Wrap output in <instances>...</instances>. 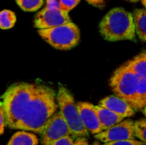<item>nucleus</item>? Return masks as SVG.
Segmentation results:
<instances>
[{
	"label": "nucleus",
	"instance_id": "1",
	"mask_svg": "<svg viewBox=\"0 0 146 145\" xmlns=\"http://www.w3.org/2000/svg\"><path fill=\"white\" fill-rule=\"evenodd\" d=\"M56 93L51 87L37 84L33 99L22 119L17 124L15 130H22L40 134L50 119L58 111Z\"/></svg>",
	"mask_w": 146,
	"mask_h": 145
},
{
	"label": "nucleus",
	"instance_id": "2",
	"mask_svg": "<svg viewBox=\"0 0 146 145\" xmlns=\"http://www.w3.org/2000/svg\"><path fill=\"white\" fill-rule=\"evenodd\" d=\"M37 84L15 83L10 85L2 97L1 104L3 107L7 126L15 129L22 119L36 91Z\"/></svg>",
	"mask_w": 146,
	"mask_h": 145
},
{
	"label": "nucleus",
	"instance_id": "3",
	"mask_svg": "<svg viewBox=\"0 0 146 145\" xmlns=\"http://www.w3.org/2000/svg\"><path fill=\"white\" fill-rule=\"evenodd\" d=\"M99 31L102 37L110 42L134 41L137 34L133 14L123 8H114L102 19Z\"/></svg>",
	"mask_w": 146,
	"mask_h": 145
},
{
	"label": "nucleus",
	"instance_id": "4",
	"mask_svg": "<svg viewBox=\"0 0 146 145\" xmlns=\"http://www.w3.org/2000/svg\"><path fill=\"white\" fill-rule=\"evenodd\" d=\"M140 77L125 63L118 68L110 79V85L114 94L126 100L136 111H139L137 88Z\"/></svg>",
	"mask_w": 146,
	"mask_h": 145
},
{
	"label": "nucleus",
	"instance_id": "5",
	"mask_svg": "<svg viewBox=\"0 0 146 145\" xmlns=\"http://www.w3.org/2000/svg\"><path fill=\"white\" fill-rule=\"evenodd\" d=\"M56 101L59 110L72 132V137L74 139L80 137L88 138L89 132L82 122L77 103H75L73 95L66 87L59 85L56 93Z\"/></svg>",
	"mask_w": 146,
	"mask_h": 145
},
{
	"label": "nucleus",
	"instance_id": "6",
	"mask_svg": "<svg viewBox=\"0 0 146 145\" xmlns=\"http://www.w3.org/2000/svg\"><path fill=\"white\" fill-rule=\"evenodd\" d=\"M40 37L53 48L60 50H68L80 42L79 27L72 21L47 29H38Z\"/></svg>",
	"mask_w": 146,
	"mask_h": 145
},
{
	"label": "nucleus",
	"instance_id": "7",
	"mask_svg": "<svg viewBox=\"0 0 146 145\" xmlns=\"http://www.w3.org/2000/svg\"><path fill=\"white\" fill-rule=\"evenodd\" d=\"M67 136H72V132L59 110L56 111L46 123L41 133V144L50 145L53 142Z\"/></svg>",
	"mask_w": 146,
	"mask_h": 145
},
{
	"label": "nucleus",
	"instance_id": "8",
	"mask_svg": "<svg viewBox=\"0 0 146 145\" xmlns=\"http://www.w3.org/2000/svg\"><path fill=\"white\" fill-rule=\"evenodd\" d=\"M94 137L97 140L102 143L134 139L136 138L135 121L132 120H124L108 130L103 131L98 134H95Z\"/></svg>",
	"mask_w": 146,
	"mask_h": 145
},
{
	"label": "nucleus",
	"instance_id": "9",
	"mask_svg": "<svg viewBox=\"0 0 146 145\" xmlns=\"http://www.w3.org/2000/svg\"><path fill=\"white\" fill-rule=\"evenodd\" d=\"M71 21L68 13L58 8L46 7L41 9L34 18V26L38 29L55 27Z\"/></svg>",
	"mask_w": 146,
	"mask_h": 145
},
{
	"label": "nucleus",
	"instance_id": "10",
	"mask_svg": "<svg viewBox=\"0 0 146 145\" xmlns=\"http://www.w3.org/2000/svg\"><path fill=\"white\" fill-rule=\"evenodd\" d=\"M77 105L80 118L87 131L92 134H98L102 132L104 130L101 126L95 106L86 102H79L77 103Z\"/></svg>",
	"mask_w": 146,
	"mask_h": 145
},
{
	"label": "nucleus",
	"instance_id": "11",
	"mask_svg": "<svg viewBox=\"0 0 146 145\" xmlns=\"http://www.w3.org/2000/svg\"><path fill=\"white\" fill-rule=\"evenodd\" d=\"M98 105L109 109L125 118L132 117L136 113V110L126 100L115 95L109 96L102 99Z\"/></svg>",
	"mask_w": 146,
	"mask_h": 145
},
{
	"label": "nucleus",
	"instance_id": "12",
	"mask_svg": "<svg viewBox=\"0 0 146 145\" xmlns=\"http://www.w3.org/2000/svg\"><path fill=\"white\" fill-rule=\"evenodd\" d=\"M95 109L97 110L101 126L103 127V130H108L109 128L114 126L115 125L121 122L124 121L125 117L115 113L114 111L106 109L104 107H102L100 105L95 106Z\"/></svg>",
	"mask_w": 146,
	"mask_h": 145
},
{
	"label": "nucleus",
	"instance_id": "13",
	"mask_svg": "<svg viewBox=\"0 0 146 145\" xmlns=\"http://www.w3.org/2000/svg\"><path fill=\"white\" fill-rule=\"evenodd\" d=\"M38 139L31 132L20 130L9 139L7 145H37Z\"/></svg>",
	"mask_w": 146,
	"mask_h": 145
},
{
	"label": "nucleus",
	"instance_id": "14",
	"mask_svg": "<svg viewBox=\"0 0 146 145\" xmlns=\"http://www.w3.org/2000/svg\"><path fill=\"white\" fill-rule=\"evenodd\" d=\"M125 64L140 78L146 79V50L142 51Z\"/></svg>",
	"mask_w": 146,
	"mask_h": 145
},
{
	"label": "nucleus",
	"instance_id": "15",
	"mask_svg": "<svg viewBox=\"0 0 146 145\" xmlns=\"http://www.w3.org/2000/svg\"><path fill=\"white\" fill-rule=\"evenodd\" d=\"M133 16L135 21L136 34L141 41L146 43V9H135L133 12Z\"/></svg>",
	"mask_w": 146,
	"mask_h": 145
},
{
	"label": "nucleus",
	"instance_id": "16",
	"mask_svg": "<svg viewBox=\"0 0 146 145\" xmlns=\"http://www.w3.org/2000/svg\"><path fill=\"white\" fill-rule=\"evenodd\" d=\"M16 21V17L14 12L4 9L0 14V27L3 30L12 28Z\"/></svg>",
	"mask_w": 146,
	"mask_h": 145
},
{
	"label": "nucleus",
	"instance_id": "17",
	"mask_svg": "<svg viewBox=\"0 0 146 145\" xmlns=\"http://www.w3.org/2000/svg\"><path fill=\"white\" fill-rule=\"evenodd\" d=\"M137 102L139 111L146 107V79L140 78L137 88Z\"/></svg>",
	"mask_w": 146,
	"mask_h": 145
},
{
	"label": "nucleus",
	"instance_id": "18",
	"mask_svg": "<svg viewBox=\"0 0 146 145\" xmlns=\"http://www.w3.org/2000/svg\"><path fill=\"white\" fill-rule=\"evenodd\" d=\"M18 6L24 11L34 12L39 9L44 0H15Z\"/></svg>",
	"mask_w": 146,
	"mask_h": 145
},
{
	"label": "nucleus",
	"instance_id": "19",
	"mask_svg": "<svg viewBox=\"0 0 146 145\" xmlns=\"http://www.w3.org/2000/svg\"><path fill=\"white\" fill-rule=\"evenodd\" d=\"M136 138L146 144V119H139L135 121Z\"/></svg>",
	"mask_w": 146,
	"mask_h": 145
},
{
	"label": "nucleus",
	"instance_id": "20",
	"mask_svg": "<svg viewBox=\"0 0 146 145\" xmlns=\"http://www.w3.org/2000/svg\"><path fill=\"white\" fill-rule=\"evenodd\" d=\"M80 1V0H59V8L68 13L78 5Z\"/></svg>",
	"mask_w": 146,
	"mask_h": 145
},
{
	"label": "nucleus",
	"instance_id": "21",
	"mask_svg": "<svg viewBox=\"0 0 146 145\" xmlns=\"http://www.w3.org/2000/svg\"><path fill=\"white\" fill-rule=\"evenodd\" d=\"M104 145H145V144L137 139H127V140H121V141H114L104 143Z\"/></svg>",
	"mask_w": 146,
	"mask_h": 145
},
{
	"label": "nucleus",
	"instance_id": "22",
	"mask_svg": "<svg viewBox=\"0 0 146 145\" xmlns=\"http://www.w3.org/2000/svg\"><path fill=\"white\" fill-rule=\"evenodd\" d=\"M74 138L72 136H67L53 142L50 145H74Z\"/></svg>",
	"mask_w": 146,
	"mask_h": 145
},
{
	"label": "nucleus",
	"instance_id": "23",
	"mask_svg": "<svg viewBox=\"0 0 146 145\" xmlns=\"http://www.w3.org/2000/svg\"><path fill=\"white\" fill-rule=\"evenodd\" d=\"M7 126L6 124V116L4 113V109L3 105L0 103V132L1 134H3L4 132V128Z\"/></svg>",
	"mask_w": 146,
	"mask_h": 145
},
{
	"label": "nucleus",
	"instance_id": "24",
	"mask_svg": "<svg viewBox=\"0 0 146 145\" xmlns=\"http://www.w3.org/2000/svg\"><path fill=\"white\" fill-rule=\"evenodd\" d=\"M89 4L98 8V9H103L105 6V0H85Z\"/></svg>",
	"mask_w": 146,
	"mask_h": 145
},
{
	"label": "nucleus",
	"instance_id": "25",
	"mask_svg": "<svg viewBox=\"0 0 146 145\" xmlns=\"http://www.w3.org/2000/svg\"><path fill=\"white\" fill-rule=\"evenodd\" d=\"M74 145H89V143L86 139V138L84 137H80L74 139Z\"/></svg>",
	"mask_w": 146,
	"mask_h": 145
},
{
	"label": "nucleus",
	"instance_id": "26",
	"mask_svg": "<svg viewBox=\"0 0 146 145\" xmlns=\"http://www.w3.org/2000/svg\"><path fill=\"white\" fill-rule=\"evenodd\" d=\"M141 1V3H142V5L145 7V9H146V0H140Z\"/></svg>",
	"mask_w": 146,
	"mask_h": 145
},
{
	"label": "nucleus",
	"instance_id": "27",
	"mask_svg": "<svg viewBox=\"0 0 146 145\" xmlns=\"http://www.w3.org/2000/svg\"><path fill=\"white\" fill-rule=\"evenodd\" d=\"M142 113L144 114V116H145V118L146 119V107H145V108L142 109Z\"/></svg>",
	"mask_w": 146,
	"mask_h": 145
},
{
	"label": "nucleus",
	"instance_id": "28",
	"mask_svg": "<svg viewBox=\"0 0 146 145\" xmlns=\"http://www.w3.org/2000/svg\"><path fill=\"white\" fill-rule=\"evenodd\" d=\"M126 1H127V2H131V3H137V2H139V0H126Z\"/></svg>",
	"mask_w": 146,
	"mask_h": 145
},
{
	"label": "nucleus",
	"instance_id": "29",
	"mask_svg": "<svg viewBox=\"0 0 146 145\" xmlns=\"http://www.w3.org/2000/svg\"><path fill=\"white\" fill-rule=\"evenodd\" d=\"M92 145H101V144L99 143V142H94Z\"/></svg>",
	"mask_w": 146,
	"mask_h": 145
},
{
	"label": "nucleus",
	"instance_id": "30",
	"mask_svg": "<svg viewBox=\"0 0 146 145\" xmlns=\"http://www.w3.org/2000/svg\"><path fill=\"white\" fill-rule=\"evenodd\" d=\"M145 145H146V144H145Z\"/></svg>",
	"mask_w": 146,
	"mask_h": 145
}]
</instances>
